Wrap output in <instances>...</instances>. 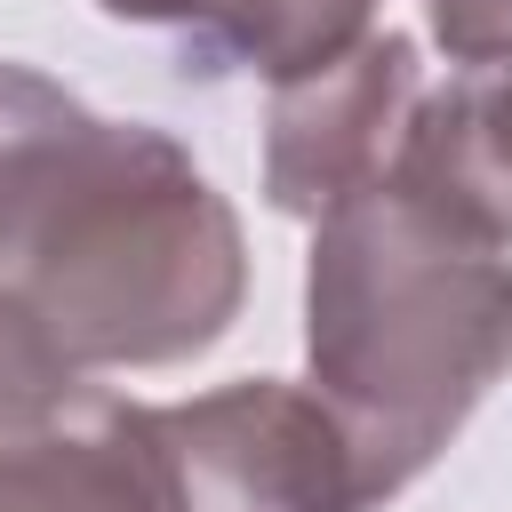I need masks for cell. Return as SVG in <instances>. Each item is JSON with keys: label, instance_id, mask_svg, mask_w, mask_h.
<instances>
[{"label": "cell", "instance_id": "cell-1", "mask_svg": "<svg viewBox=\"0 0 512 512\" xmlns=\"http://www.w3.org/2000/svg\"><path fill=\"white\" fill-rule=\"evenodd\" d=\"M0 288L88 368H176L248 304V240L152 120H104L0 56Z\"/></svg>", "mask_w": 512, "mask_h": 512}, {"label": "cell", "instance_id": "cell-2", "mask_svg": "<svg viewBox=\"0 0 512 512\" xmlns=\"http://www.w3.org/2000/svg\"><path fill=\"white\" fill-rule=\"evenodd\" d=\"M304 360L360 448L368 496L392 504L512 376V256L400 184H368L312 224Z\"/></svg>", "mask_w": 512, "mask_h": 512}, {"label": "cell", "instance_id": "cell-3", "mask_svg": "<svg viewBox=\"0 0 512 512\" xmlns=\"http://www.w3.org/2000/svg\"><path fill=\"white\" fill-rule=\"evenodd\" d=\"M176 512H376L344 416L288 376H240L152 408Z\"/></svg>", "mask_w": 512, "mask_h": 512}, {"label": "cell", "instance_id": "cell-4", "mask_svg": "<svg viewBox=\"0 0 512 512\" xmlns=\"http://www.w3.org/2000/svg\"><path fill=\"white\" fill-rule=\"evenodd\" d=\"M424 104V56L408 32H368L352 56L280 80L264 112V200L320 224L352 192L384 184Z\"/></svg>", "mask_w": 512, "mask_h": 512}, {"label": "cell", "instance_id": "cell-5", "mask_svg": "<svg viewBox=\"0 0 512 512\" xmlns=\"http://www.w3.org/2000/svg\"><path fill=\"white\" fill-rule=\"evenodd\" d=\"M384 184L512 256V56L448 72V88H424Z\"/></svg>", "mask_w": 512, "mask_h": 512}, {"label": "cell", "instance_id": "cell-6", "mask_svg": "<svg viewBox=\"0 0 512 512\" xmlns=\"http://www.w3.org/2000/svg\"><path fill=\"white\" fill-rule=\"evenodd\" d=\"M0 512H176L152 408L88 392L48 432L0 448Z\"/></svg>", "mask_w": 512, "mask_h": 512}, {"label": "cell", "instance_id": "cell-7", "mask_svg": "<svg viewBox=\"0 0 512 512\" xmlns=\"http://www.w3.org/2000/svg\"><path fill=\"white\" fill-rule=\"evenodd\" d=\"M112 24H160L184 40V72L224 80H304L336 56H352L376 24V0H96Z\"/></svg>", "mask_w": 512, "mask_h": 512}, {"label": "cell", "instance_id": "cell-8", "mask_svg": "<svg viewBox=\"0 0 512 512\" xmlns=\"http://www.w3.org/2000/svg\"><path fill=\"white\" fill-rule=\"evenodd\" d=\"M88 392H96V384L56 352V336L0 288V448L48 432V424L72 416Z\"/></svg>", "mask_w": 512, "mask_h": 512}, {"label": "cell", "instance_id": "cell-9", "mask_svg": "<svg viewBox=\"0 0 512 512\" xmlns=\"http://www.w3.org/2000/svg\"><path fill=\"white\" fill-rule=\"evenodd\" d=\"M424 24L456 72L512 56V0H424Z\"/></svg>", "mask_w": 512, "mask_h": 512}]
</instances>
